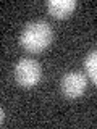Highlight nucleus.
<instances>
[{
	"label": "nucleus",
	"mask_w": 97,
	"mask_h": 129,
	"mask_svg": "<svg viewBox=\"0 0 97 129\" xmlns=\"http://www.w3.org/2000/svg\"><path fill=\"white\" fill-rule=\"evenodd\" d=\"M86 76L81 71H70L62 78V92L68 99H76L86 89Z\"/></svg>",
	"instance_id": "7ed1b4c3"
},
{
	"label": "nucleus",
	"mask_w": 97,
	"mask_h": 129,
	"mask_svg": "<svg viewBox=\"0 0 97 129\" xmlns=\"http://www.w3.org/2000/svg\"><path fill=\"white\" fill-rule=\"evenodd\" d=\"M54 39V31H52L50 24L45 21H32L26 24L19 36V42L21 45L29 52H40Z\"/></svg>",
	"instance_id": "f257e3e1"
},
{
	"label": "nucleus",
	"mask_w": 97,
	"mask_h": 129,
	"mask_svg": "<svg viewBox=\"0 0 97 129\" xmlns=\"http://www.w3.org/2000/svg\"><path fill=\"white\" fill-rule=\"evenodd\" d=\"M76 8V0H50L47 3L48 13L55 18H65L71 15Z\"/></svg>",
	"instance_id": "20e7f679"
},
{
	"label": "nucleus",
	"mask_w": 97,
	"mask_h": 129,
	"mask_svg": "<svg viewBox=\"0 0 97 129\" xmlns=\"http://www.w3.org/2000/svg\"><path fill=\"white\" fill-rule=\"evenodd\" d=\"M40 64L32 58H21L15 66V78L19 86L31 87L40 79Z\"/></svg>",
	"instance_id": "f03ea898"
},
{
	"label": "nucleus",
	"mask_w": 97,
	"mask_h": 129,
	"mask_svg": "<svg viewBox=\"0 0 97 129\" xmlns=\"http://www.w3.org/2000/svg\"><path fill=\"white\" fill-rule=\"evenodd\" d=\"M84 64H86V71H87L89 78L97 84V50L91 52V53L86 56Z\"/></svg>",
	"instance_id": "39448f33"
}]
</instances>
